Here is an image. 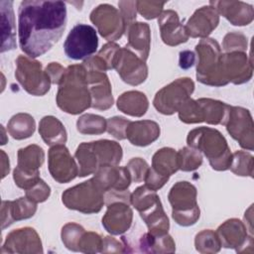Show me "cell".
I'll use <instances>...</instances> for the list:
<instances>
[{
    "label": "cell",
    "instance_id": "6da1fadb",
    "mask_svg": "<svg viewBox=\"0 0 254 254\" xmlns=\"http://www.w3.org/2000/svg\"><path fill=\"white\" fill-rule=\"evenodd\" d=\"M66 26L63 1H22L18 10L19 46L26 56H43L59 42Z\"/></svg>",
    "mask_w": 254,
    "mask_h": 254
},
{
    "label": "cell",
    "instance_id": "7a4b0ae2",
    "mask_svg": "<svg viewBox=\"0 0 254 254\" xmlns=\"http://www.w3.org/2000/svg\"><path fill=\"white\" fill-rule=\"evenodd\" d=\"M86 77V69L82 64L65 68L57 93V104L62 110L69 114H79L91 107Z\"/></svg>",
    "mask_w": 254,
    "mask_h": 254
},
{
    "label": "cell",
    "instance_id": "3957f363",
    "mask_svg": "<svg viewBox=\"0 0 254 254\" xmlns=\"http://www.w3.org/2000/svg\"><path fill=\"white\" fill-rule=\"evenodd\" d=\"M188 146L202 153L212 169L225 171L229 169L232 154L225 138L216 129L199 127L189 132L187 138Z\"/></svg>",
    "mask_w": 254,
    "mask_h": 254
},
{
    "label": "cell",
    "instance_id": "277c9868",
    "mask_svg": "<svg viewBox=\"0 0 254 254\" xmlns=\"http://www.w3.org/2000/svg\"><path fill=\"white\" fill-rule=\"evenodd\" d=\"M197 54L196 78L203 84L210 86L226 85L221 75V49L218 43L204 38L195 46Z\"/></svg>",
    "mask_w": 254,
    "mask_h": 254
},
{
    "label": "cell",
    "instance_id": "5b68a950",
    "mask_svg": "<svg viewBox=\"0 0 254 254\" xmlns=\"http://www.w3.org/2000/svg\"><path fill=\"white\" fill-rule=\"evenodd\" d=\"M105 192L91 178L79 185L67 189L62 194L63 203L69 209L90 214L99 212L105 203Z\"/></svg>",
    "mask_w": 254,
    "mask_h": 254
},
{
    "label": "cell",
    "instance_id": "8992f818",
    "mask_svg": "<svg viewBox=\"0 0 254 254\" xmlns=\"http://www.w3.org/2000/svg\"><path fill=\"white\" fill-rule=\"evenodd\" d=\"M172 205V216L182 226H190L199 218V207L196 202V189L189 182H178L168 195Z\"/></svg>",
    "mask_w": 254,
    "mask_h": 254
},
{
    "label": "cell",
    "instance_id": "52a82bcc",
    "mask_svg": "<svg viewBox=\"0 0 254 254\" xmlns=\"http://www.w3.org/2000/svg\"><path fill=\"white\" fill-rule=\"evenodd\" d=\"M18 164L13 173L15 184L27 190L41 178L39 169L45 161V152L38 145H29L18 151Z\"/></svg>",
    "mask_w": 254,
    "mask_h": 254
},
{
    "label": "cell",
    "instance_id": "ba28073f",
    "mask_svg": "<svg viewBox=\"0 0 254 254\" xmlns=\"http://www.w3.org/2000/svg\"><path fill=\"white\" fill-rule=\"evenodd\" d=\"M15 76L23 88L30 94L42 96L51 86V79L42 69L41 63L28 56H19L16 60Z\"/></svg>",
    "mask_w": 254,
    "mask_h": 254
},
{
    "label": "cell",
    "instance_id": "9c48e42d",
    "mask_svg": "<svg viewBox=\"0 0 254 254\" xmlns=\"http://www.w3.org/2000/svg\"><path fill=\"white\" fill-rule=\"evenodd\" d=\"M193 90L194 83L190 78H178L156 93L153 104L158 112L165 115H172L178 112L182 104L190 98Z\"/></svg>",
    "mask_w": 254,
    "mask_h": 254
},
{
    "label": "cell",
    "instance_id": "30bf717a",
    "mask_svg": "<svg viewBox=\"0 0 254 254\" xmlns=\"http://www.w3.org/2000/svg\"><path fill=\"white\" fill-rule=\"evenodd\" d=\"M98 47L96 30L90 25L77 24L68 33L64 44V54L71 60H86L93 55Z\"/></svg>",
    "mask_w": 254,
    "mask_h": 254
},
{
    "label": "cell",
    "instance_id": "8fae6325",
    "mask_svg": "<svg viewBox=\"0 0 254 254\" xmlns=\"http://www.w3.org/2000/svg\"><path fill=\"white\" fill-rule=\"evenodd\" d=\"M90 21L107 41H116L126 32L121 13L109 4H101L90 13Z\"/></svg>",
    "mask_w": 254,
    "mask_h": 254
},
{
    "label": "cell",
    "instance_id": "7c38bea8",
    "mask_svg": "<svg viewBox=\"0 0 254 254\" xmlns=\"http://www.w3.org/2000/svg\"><path fill=\"white\" fill-rule=\"evenodd\" d=\"M113 68L117 70L123 81L131 85L144 82L148 76V67L145 62L126 47L120 48L117 52Z\"/></svg>",
    "mask_w": 254,
    "mask_h": 254
},
{
    "label": "cell",
    "instance_id": "4fadbf2b",
    "mask_svg": "<svg viewBox=\"0 0 254 254\" xmlns=\"http://www.w3.org/2000/svg\"><path fill=\"white\" fill-rule=\"evenodd\" d=\"M227 132L246 150L252 151L254 147L253 121L249 110L243 107L230 106L227 122Z\"/></svg>",
    "mask_w": 254,
    "mask_h": 254
},
{
    "label": "cell",
    "instance_id": "5bb4252c",
    "mask_svg": "<svg viewBox=\"0 0 254 254\" xmlns=\"http://www.w3.org/2000/svg\"><path fill=\"white\" fill-rule=\"evenodd\" d=\"M252 61L244 52H231L221 55V75L225 83L241 84L252 77Z\"/></svg>",
    "mask_w": 254,
    "mask_h": 254
},
{
    "label": "cell",
    "instance_id": "9a60e30c",
    "mask_svg": "<svg viewBox=\"0 0 254 254\" xmlns=\"http://www.w3.org/2000/svg\"><path fill=\"white\" fill-rule=\"evenodd\" d=\"M49 171L60 184L68 183L78 176V167L64 144L52 146L49 150Z\"/></svg>",
    "mask_w": 254,
    "mask_h": 254
},
{
    "label": "cell",
    "instance_id": "2e32d148",
    "mask_svg": "<svg viewBox=\"0 0 254 254\" xmlns=\"http://www.w3.org/2000/svg\"><path fill=\"white\" fill-rule=\"evenodd\" d=\"M87 73V84L91 97V107L106 110L113 105L111 84L104 70L84 65Z\"/></svg>",
    "mask_w": 254,
    "mask_h": 254
},
{
    "label": "cell",
    "instance_id": "e0dca14e",
    "mask_svg": "<svg viewBox=\"0 0 254 254\" xmlns=\"http://www.w3.org/2000/svg\"><path fill=\"white\" fill-rule=\"evenodd\" d=\"M1 252L43 253L42 242L34 228H19L11 231L7 235Z\"/></svg>",
    "mask_w": 254,
    "mask_h": 254
},
{
    "label": "cell",
    "instance_id": "ac0fdd59",
    "mask_svg": "<svg viewBox=\"0 0 254 254\" xmlns=\"http://www.w3.org/2000/svg\"><path fill=\"white\" fill-rule=\"evenodd\" d=\"M221 246L225 248H235L237 252H242L245 246H253L252 235L248 236L247 227L242 221L231 218L222 223L216 232Z\"/></svg>",
    "mask_w": 254,
    "mask_h": 254
},
{
    "label": "cell",
    "instance_id": "d6986e66",
    "mask_svg": "<svg viewBox=\"0 0 254 254\" xmlns=\"http://www.w3.org/2000/svg\"><path fill=\"white\" fill-rule=\"evenodd\" d=\"M133 219V211L128 203L115 201L107 204V210L102 217L103 227L111 234L118 235L127 231Z\"/></svg>",
    "mask_w": 254,
    "mask_h": 254
},
{
    "label": "cell",
    "instance_id": "ffe728a7",
    "mask_svg": "<svg viewBox=\"0 0 254 254\" xmlns=\"http://www.w3.org/2000/svg\"><path fill=\"white\" fill-rule=\"evenodd\" d=\"M218 23V13L209 5L197 9L185 27L189 37L204 39L217 27Z\"/></svg>",
    "mask_w": 254,
    "mask_h": 254
},
{
    "label": "cell",
    "instance_id": "44dd1931",
    "mask_svg": "<svg viewBox=\"0 0 254 254\" xmlns=\"http://www.w3.org/2000/svg\"><path fill=\"white\" fill-rule=\"evenodd\" d=\"M93 178L101 187L104 192L110 190H128L132 180L126 167L102 166L94 173Z\"/></svg>",
    "mask_w": 254,
    "mask_h": 254
},
{
    "label": "cell",
    "instance_id": "7402d4cb",
    "mask_svg": "<svg viewBox=\"0 0 254 254\" xmlns=\"http://www.w3.org/2000/svg\"><path fill=\"white\" fill-rule=\"evenodd\" d=\"M161 38L166 45L178 46L186 43L189 35L186 27L179 20L178 13L174 10H166L161 13L158 19Z\"/></svg>",
    "mask_w": 254,
    "mask_h": 254
},
{
    "label": "cell",
    "instance_id": "603a6c76",
    "mask_svg": "<svg viewBox=\"0 0 254 254\" xmlns=\"http://www.w3.org/2000/svg\"><path fill=\"white\" fill-rule=\"evenodd\" d=\"M209 5L234 26H245L250 24L253 20V7L245 2L210 1Z\"/></svg>",
    "mask_w": 254,
    "mask_h": 254
},
{
    "label": "cell",
    "instance_id": "cb8c5ba5",
    "mask_svg": "<svg viewBox=\"0 0 254 254\" xmlns=\"http://www.w3.org/2000/svg\"><path fill=\"white\" fill-rule=\"evenodd\" d=\"M37 210V203L27 196L15 200H3L1 204L2 229L11 225L14 221L32 217Z\"/></svg>",
    "mask_w": 254,
    "mask_h": 254
},
{
    "label": "cell",
    "instance_id": "d4e9b609",
    "mask_svg": "<svg viewBox=\"0 0 254 254\" xmlns=\"http://www.w3.org/2000/svg\"><path fill=\"white\" fill-rule=\"evenodd\" d=\"M160 136V126L152 120L130 121L126 128V138L135 146L145 147Z\"/></svg>",
    "mask_w": 254,
    "mask_h": 254
},
{
    "label": "cell",
    "instance_id": "484cf974",
    "mask_svg": "<svg viewBox=\"0 0 254 254\" xmlns=\"http://www.w3.org/2000/svg\"><path fill=\"white\" fill-rule=\"evenodd\" d=\"M128 36V44L126 48L137 55L142 61L146 62L149 56L151 34L149 25L146 23H133L126 31Z\"/></svg>",
    "mask_w": 254,
    "mask_h": 254
},
{
    "label": "cell",
    "instance_id": "4316f807",
    "mask_svg": "<svg viewBox=\"0 0 254 254\" xmlns=\"http://www.w3.org/2000/svg\"><path fill=\"white\" fill-rule=\"evenodd\" d=\"M2 44L1 53L16 48V26L13 11V1H1Z\"/></svg>",
    "mask_w": 254,
    "mask_h": 254
},
{
    "label": "cell",
    "instance_id": "83f0119b",
    "mask_svg": "<svg viewBox=\"0 0 254 254\" xmlns=\"http://www.w3.org/2000/svg\"><path fill=\"white\" fill-rule=\"evenodd\" d=\"M39 133L47 145L64 144L67 136L63 123L54 116H45L39 124Z\"/></svg>",
    "mask_w": 254,
    "mask_h": 254
},
{
    "label": "cell",
    "instance_id": "f1b7e54d",
    "mask_svg": "<svg viewBox=\"0 0 254 254\" xmlns=\"http://www.w3.org/2000/svg\"><path fill=\"white\" fill-rule=\"evenodd\" d=\"M149 106L148 99L143 92L130 90L122 93L117 99V107L125 114L141 117L143 116Z\"/></svg>",
    "mask_w": 254,
    "mask_h": 254
},
{
    "label": "cell",
    "instance_id": "f546056e",
    "mask_svg": "<svg viewBox=\"0 0 254 254\" xmlns=\"http://www.w3.org/2000/svg\"><path fill=\"white\" fill-rule=\"evenodd\" d=\"M196 101L201 107L203 122L213 125L226 124L230 111V105L211 98H199Z\"/></svg>",
    "mask_w": 254,
    "mask_h": 254
},
{
    "label": "cell",
    "instance_id": "4dcf8cb0",
    "mask_svg": "<svg viewBox=\"0 0 254 254\" xmlns=\"http://www.w3.org/2000/svg\"><path fill=\"white\" fill-rule=\"evenodd\" d=\"M98 166H116L122 159V148L114 141L98 140L92 142Z\"/></svg>",
    "mask_w": 254,
    "mask_h": 254
},
{
    "label": "cell",
    "instance_id": "1f68e13d",
    "mask_svg": "<svg viewBox=\"0 0 254 254\" xmlns=\"http://www.w3.org/2000/svg\"><path fill=\"white\" fill-rule=\"evenodd\" d=\"M138 246L140 251L145 253L175 252V242L168 233L163 235H154L150 232L143 233Z\"/></svg>",
    "mask_w": 254,
    "mask_h": 254
},
{
    "label": "cell",
    "instance_id": "d6a6232c",
    "mask_svg": "<svg viewBox=\"0 0 254 254\" xmlns=\"http://www.w3.org/2000/svg\"><path fill=\"white\" fill-rule=\"evenodd\" d=\"M151 168L161 176L170 178L179 170L177 152L172 148L158 150L153 156Z\"/></svg>",
    "mask_w": 254,
    "mask_h": 254
},
{
    "label": "cell",
    "instance_id": "836d02e7",
    "mask_svg": "<svg viewBox=\"0 0 254 254\" xmlns=\"http://www.w3.org/2000/svg\"><path fill=\"white\" fill-rule=\"evenodd\" d=\"M74 158L77 161L79 177L92 175L99 168L98 162L92 147V142L81 143L77 147L74 153Z\"/></svg>",
    "mask_w": 254,
    "mask_h": 254
},
{
    "label": "cell",
    "instance_id": "e575fe53",
    "mask_svg": "<svg viewBox=\"0 0 254 254\" xmlns=\"http://www.w3.org/2000/svg\"><path fill=\"white\" fill-rule=\"evenodd\" d=\"M36 128V123L28 113H18L9 120L7 130L9 134L16 140H23L31 137Z\"/></svg>",
    "mask_w": 254,
    "mask_h": 254
},
{
    "label": "cell",
    "instance_id": "d590c367",
    "mask_svg": "<svg viewBox=\"0 0 254 254\" xmlns=\"http://www.w3.org/2000/svg\"><path fill=\"white\" fill-rule=\"evenodd\" d=\"M106 120L95 114H84L77 119L76 128L81 134L97 135L106 131Z\"/></svg>",
    "mask_w": 254,
    "mask_h": 254
},
{
    "label": "cell",
    "instance_id": "8d00e7d4",
    "mask_svg": "<svg viewBox=\"0 0 254 254\" xmlns=\"http://www.w3.org/2000/svg\"><path fill=\"white\" fill-rule=\"evenodd\" d=\"M177 157L179 170L185 172L193 171L199 168L202 163L201 153L190 147H185L181 149L179 152H177Z\"/></svg>",
    "mask_w": 254,
    "mask_h": 254
},
{
    "label": "cell",
    "instance_id": "74e56055",
    "mask_svg": "<svg viewBox=\"0 0 254 254\" xmlns=\"http://www.w3.org/2000/svg\"><path fill=\"white\" fill-rule=\"evenodd\" d=\"M195 249L200 253H215L218 252L221 244L217 234L210 230H202L197 233L194 240Z\"/></svg>",
    "mask_w": 254,
    "mask_h": 254
},
{
    "label": "cell",
    "instance_id": "f35d334b",
    "mask_svg": "<svg viewBox=\"0 0 254 254\" xmlns=\"http://www.w3.org/2000/svg\"><path fill=\"white\" fill-rule=\"evenodd\" d=\"M229 169L237 176L253 177V157L244 151H237L232 154Z\"/></svg>",
    "mask_w": 254,
    "mask_h": 254
},
{
    "label": "cell",
    "instance_id": "ab89813d",
    "mask_svg": "<svg viewBox=\"0 0 254 254\" xmlns=\"http://www.w3.org/2000/svg\"><path fill=\"white\" fill-rule=\"evenodd\" d=\"M179 118L181 121L192 124V123H200L203 122L202 110L198 102L190 97L188 98L178 110Z\"/></svg>",
    "mask_w": 254,
    "mask_h": 254
},
{
    "label": "cell",
    "instance_id": "60d3db41",
    "mask_svg": "<svg viewBox=\"0 0 254 254\" xmlns=\"http://www.w3.org/2000/svg\"><path fill=\"white\" fill-rule=\"evenodd\" d=\"M85 230L82 226L69 222L62 229V240L65 247L72 251H78V243Z\"/></svg>",
    "mask_w": 254,
    "mask_h": 254
},
{
    "label": "cell",
    "instance_id": "b9f144b4",
    "mask_svg": "<svg viewBox=\"0 0 254 254\" xmlns=\"http://www.w3.org/2000/svg\"><path fill=\"white\" fill-rule=\"evenodd\" d=\"M103 239L95 232H84L78 243V251L84 253L100 252Z\"/></svg>",
    "mask_w": 254,
    "mask_h": 254
},
{
    "label": "cell",
    "instance_id": "7bdbcfd3",
    "mask_svg": "<svg viewBox=\"0 0 254 254\" xmlns=\"http://www.w3.org/2000/svg\"><path fill=\"white\" fill-rule=\"evenodd\" d=\"M222 47L226 53L244 52L247 49V38L241 33H228L223 39Z\"/></svg>",
    "mask_w": 254,
    "mask_h": 254
},
{
    "label": "cell",
    "instance_id": "ee69618b",
    "mask_svg": "<svg viewBox=\"0 0 254 254\" xmlns=\"http://www.w3.org/2000/svg\"><path fill=\"white\" fill-rule=\"evenodd\" d=\"M129 122V120L122 116H114L106 121V130L118 140L126 139V128Z\"/></svg>",
    "mask_w": 254,
    "mask_h": 254
},
{
    "label": "cell",
    "instance_id": "f6af8a7d",
    "mask_svg": "<svg viewBox=\"0 0 254 254\" xmlns=\"http://www.w3.org/2000/svg\"><path fill=\"white\" fill-rule=\"evenodd\" d=\"M126 168L130 173L131 180L135 183H141L145 180L150 167L145 160L141 158H133L129 161Z\"/></svg>",
    "mask_w": 254,
    "mask_h": 254
},
{
    "label": "cell",
    "instance_id": "bcb514c9",
    "mask_svg": "<svg viewBox=\"0 0 254 254\" xmlns=\"http://www.w3.org/2000/svg\"><path fill=\"white\" fill-rule=\"evenodd\" d=\"M166 2L155 1H136L138 12L146 19L151 20L159 17L162 13L163 7Z\"/></svg>",
    "mask_w": 254,
    "mask_h": 254
},
{
    "label": "cell",
    "instance_id": "7dc6e473",
    "mask_svg": "<svg viewBox=\"0 0 254 254\" xmlns=\"http://www.w3.org/2000/svg\"><path fill=\"white\" fill-rule=\"evenodd\" d=\"M50 193V187L42 179H40L34 186H32L30 189L26 190V196L36 203L43 202L46 199H48Z\"/></svg>",
    "mask_w": 254,
    "mask_h": 254
},
{
    "label": "cell",
    "instance_id": "c3c4849f",
    "mask_svg": "<svg viewBox=\"0 0 254 254\" xmlns=\"http://www.w3.org/2000/svg\"><path fill=\"white\" fill-rule=\"evenodd\" d=\"M118 5H119V11L124 21L125 30L127 31L128 28L136 20V10H137L136 1H120Z\"/></svg>",
    "mask_w": 254,
    "mask_h": 254
},
{
    "label": "cell",
    "instance_id": "681fc988",
    "mask_svg": "<svg viewBox=\"0 0 254 254\" xmlns=\"http://www.w3.org/2000/svg\"><path fill=\"white\" fill-rule=\"evenodd\" d=\"M120 47L116 45L115 43H108L102 47V49L98 53V57L104 62V64L107 66V69L113 68L114 60L116 57L117 52L119 51Z\"/></svg>",
    "mask_w": 254,
    "mask_h": 254
},
{
    "label": "cell",
    "instance_id": "f907efd6",
    "mask_svg": "<svg viewBox=\"0 0 254 254\" xmlns=\"http://www.w3.org/2000/svg\"><path fill=\"white\" fill-rule=\"evenodd\" d=\"M170 178L161 176L156 171H154L152 168H149L147 175L145 177V186L153 190H158L161 189L169 180Z\"/></svg>",
    "mask_w": 254,
    "mask_h": 254
},
{
    "label": "cell",
    "instance_id": "816d5d0a",
    "mask_svg": "<svg viewBox=\"0 0 254 254\" xmlns=\"http://www.w3.org/2000/svg\"><path fill=\"white\" fill-rule=\"evenodd\" d=\"M45 71L49 75L52 83L60 84L65 68H64L59 63H51L49 65H47Z\"/></svg>",
    "mask_w": 254,
    "mask_h": 254
},
{
    "label": "cell",
    "instance_id": "f5cc1de1",
    "mask_svg": "<svg viewBox=\"0 0 254 254\" xmlns=\"http://www.w3.org/2000/svg\"><path fill=\"white\" fill-rule=\"evenodd\" d=\"M195 63V55L190 51H183L180 53L179 65L183 69L190 68Z\"/></svg>",
    "mask_w": 254,
    "mask_h": 254
},
{
    "label": "cell",
    "instance_id": "db71d44e",
    "mask_svg": "<svg viewBox=\"0 0 254 254\" xmlns=\"http://www.w3.org/2000/svg\"><path fill=\"white\" fill-rule=\"evenodd\" d=\"M2 154V178H5V176L9 173L10 171V166H9V158L6 156L5 152L1 150Z\"/></svg>",
    "mask_w": 254,
    "mask_h": 254
}]
</instances>
